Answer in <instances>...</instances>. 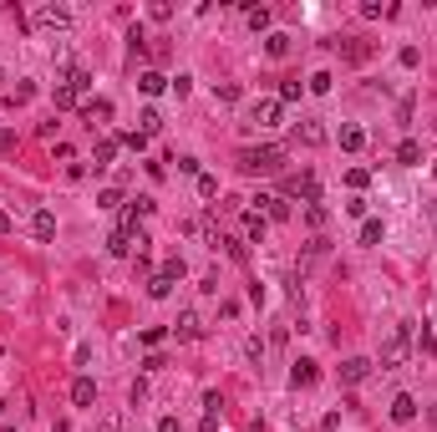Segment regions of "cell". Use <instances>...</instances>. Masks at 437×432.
Segmentation results:
<instances>
[{
    "instance_id": "6da1fadb",
    "label": "cell",
    "mask_w": 437,
    "mask_h": 432,
    "mask_svg": "<svg viewBox=\"0 0 437 432\" xmlns=\"http://www.w3.org/2000/svg\"><path fill=\"white\" fill-rule=\"evenodd\" d=\"M280 163H285V148H275V143L244 148V153H239V168H244V173H275Z\"/></svg>"
},
{
    "instance_id": "7a4b0ae2",
    "label": "cell",
    "mask_w": 437,
    "mask_h": 432,
    "mask_svg": "<svg viewBox=\"0 0 437 432\" xmlns=\"http://www.w3.org/2000/svg\"><path fill=\"white\" fill-rule=\"evenodd\" d=\"M407 351H412V320H402V326L386 336V346H381V372L402 366V361H407Z\"/></svg>"
},
{
    "instance_id": "3957f363",
    "label": "cell",
    "mask_w": 437,
    "mask_h": 432,
    "mask_svg": "<svg viewBox=\"0 0 437 432\" xmlns=\"http://www.w3.org/2000/svg\"><path fill=\"white\" fill-rule=\"evenodd\" d=\"M152 209H158V204H152L148 193H138V199H127V204L117 209V229H127V234H133V229H143V219H148Z\"/></svg>"
},
{
    "instance_id": "277c9868",
    "label": "cell",
    "mask_w": 437,
    "mask_h": 432,
    "mask_svg": "<svg viewBox=\"0 0 437 432\" xmlns=\"http://www.w3.org/2000/svg\"><path fill=\"white\" fill-rule=\"evenodd\" d=\"M280 112H285V102H280V97H259V102L249 107V127H259V133H270V127L280 122Z\"/></svg>"
},
{
    "instance_id": "5b68a950",
    "label": "cell",
    "mask_w": 437,
    "mask_h": 432,
    "mask_svg": "<svg viewBox=\"0 0 437 432\" xmlns=\"http://www.w3.org/2000/svg\"><path fill=\"white\" fill-rule=\"evenodd\" d=\"M31 20H36L41 31H67V26H72V11H67V6H36Z\"/></svg>"
},
{
    "instance_id": "8992f818",
    "label": "cell",
    "mask_w": 437,
    "mask_h": 432,
    "mask_svg": "<svg viewBox=\"0 0 437 432\" xmlns=\"http://www.w3.org/2000/svg\"><path fill=\"white\" fill-rule=\"evenodd\" d=\"M371 372H377V366H371L366 356H346V361H341V381H346V386H361Z\"/></svg>"
},
{
    "instance_id": "52a82bcc",
    "label": "cell",
    "mask_w": 437,
    "mask_h": 432,
    "mask_svg": "<svg viewBox=\"0 0 437 432\" xmlns=\"http://www.w3.org/2000/svg\"><path fill=\"white\" fill-rule=\"evenodd\" d=\"M112 112H117V107L107 102V97H86V102H81V117L92 122V127H97V122H112Z\"/></svg>"
},
{
    "instance_id": "ba28073f",
    "label": "cell",
    "mask_w": 437,
    "mask_h": 432,
    "mask_svg": "<svg viewBox=\"0 0 437 432\" xmlns=\"http://www.w3.org/2000/svg\"><path fill=\"white\" fill-rule=\"evenodd\" d=\"M295 143H305V148H320V143H325V127H320L315 117H300V122H295Z\"/></svg>"
},
{
    "instance_id": "9c48e42d",
    "label": "cell",
    "mask_w": 437,
    "mask_h": 432,
    "mask_svg": "<svg viewBox=\"0 0 437 432\" xmlns=\"http://www.w3.org/2000/svg\"><path fill=\"white\" fill-rule=\"evenodd\" d=\"M391 422H417V397H412V392L391 397Z\"/></svg>"
},
{
    "instance_id": "30bf717a",
    "label": "cell",
    "mask_w": 437,
    "mask_h": 432,
    "mask_svg": "<svg viewBox=\"0 0 437 432\" xmlns=\"http://www.w3.org/2000/svg\"><path fill=\"white\" fill-rule=\"evenodd\" d=\"M173 336H178V341H199L204 336V320L193 315V310H183L178 320H173Z\"/></svg>"
},
{
    "instance_id": "8fae6325",
    "label": "cell",
    "mask_w": 437,
    "mask_h": 432,
    "mask_svg": "<svg viewBox=\"0 0 437 432\" xmlns=\"http://www.w3.org/2000/svg\"><path fill=\"white\" fill-rule=\"evenodd\" d=\"M31 234H36V240H56V214L51 209H36L31 214Z\"/></svg>"
},
{
    "instance_id": "7c38bea8",
    "label": "cell",
    "mask_w": 437,
    "mask_h": 432,
    "mask_svg": "<svg viewBox=\"0 0 437 432\" xmlns=\"http://www.w3.org/2000/svg\"><path fill=\"white\" fill-rule=\"evenodd\" d=\"M265 229H270V219H265L259 209H249V214H244V240H249V244H265Z\"/></svg>"
},
{
    "instance_id": "4fadbf2b",
    "label": "cell",
    "mask_w": 437,
    "mask_h": 432,
    "mask_svg": "<svg viewBox=\"0 0 437 432\" xmlns=\"http://www.w3.org/2000/svg\"><path fill=\"white\" fill-rule=\"evenodd\" d=\"M290 381H295V386H315V381H320V366H315V361H305V356H300V361L290 366Z\"/></svg>"
},
{
    "instance_id": "5bb4252c",
    "label": "cell",
    "mask_w": 437,
    "mask_h": 432,
    "mask_svg": "<svg viewBox=\"0 0 437 432\" xmlns=\"http://www.w3.org/2000/svg\"><path fill=\"white\" fill-rule=\"evenodd\" d=\"M97 402V381L92 377H77L72 381V407H92Z\"/></svg>"
},
{
    "instance_id": "9a60e30c",
    "label": "cell",
    "mask_w": 437,
    "mask_h": 432,
    "mask_svg": "<svg viewBox=\"0 0 437 432\" xmlns=\"http://www.w3.org/2000/svg\"><path fill=\"white\" fill-rule=\"evenodd\" d=\"M138 92H143V97L168 92V77H163V72H138Z\"/></svg>"
},
{
    "instance_id": "2e32d148",
    "label": "cell",
    "mask_w": 437,
    "mask_h": 432,
    "mask_svg": "<svg viewBox=\"0 0 437 432\" xmlns=\"http://www.w3.org/2000/svg\"><path fill=\"white\" fill-rule=\"evenodd\" d=\"M397 163H402V168H417V163H422V143H417V138H402V143H397Z\"/></svg>"
},
{
    "instance_id": "e0dca14e",
    "label": "cell",
    "mask_w": 437,
    "mask_h": 432,
    "mask_svg": "<svg viewBox=\"0 0 437 432\" xmlns=\"http://www.w3.org/2000/svg\"><path fill=\"white\" fill-rule=\"evenodd\" d=\"M117 148H122V138H97V153H92V163H97V168H112Z\"/></svg>"
},
{
    "instance_id": "ac0fdd59",
    "label": "cell",
    "mask_w": 437,
    "mask_h": 432,
    "mask_svg": "<svg viewBox=\"0 0 437 432\" xmlns=\"http://www.w3.org/2000/svg\"><path fill=\"white\" fill-rule=\"evenodd\" d=\"M259 209H265L270 214V219H290V204L285 199H280V193H259V199H254Z\"/></svg>"
},
{
    "instance_id": "d6986e66",
    "label": "cell",
    "mask_w": 437,
    "mask_h": 432,
    "mask_svg": "<svg viewBox=\"0 0 437 432\" xmlns=\"http://www.w3.org/2000/svg\"><path fill=\"white\" fill-rule=\"evenodd\" d=\"M341 148H346V153H361V148H366V133H361L356 122H346V127H341Z\"/></svg>"
},
{
    "instance_id": "ffe728a7",
    "label": "cell",
    "mask_w": 437,
    "mask_h": 432,
    "mask_svg": "<svg viewBox=\"0 0 437 432\" xmlns=\"http://www.w3.org/2000/svg\"><path fill=\"white\" fill-rule=\"evenodd\" d=\"M290 41H295V36H285V31H270V36H265V51L280 61V56H290Z\"/></svg>"
},
{
    "instance_id": "44dd1931",
    "label": "cell",
    "mask_w": 437,
    "mask_h": 432,
    "mask_svg": "<svg viewBox=\"0 0 437 432\" xmlns=\"http://www.w3.org/2000/svg\"><path fill=\"white\" fill-rule=\"evenodd\" d=\"M138 133H148V138H158V133H163V112H158V107H148V112L138 117Z\"/></svg>"
},
{
    "instance_id": "7402d4cb",
    "label": "cell",
    "mask_w": 437,
    "mask_h": 432,
    "mask_svg": "<svg viewBox=\"0 0 437 432\" xmlns=\"http://www.w3.org/2000/svg\"><path fill=\"white\" fill-rule=\"evenodd\" d=\"M331 46H341V56H346V61H366V56H371L366 41H331Z\"/></svg>"
},
{
    "instance_id": "603a6c76",
    "label": "cell",
    "mask_w": 437,
    "mask_h": 432,
    "mask_svg": "<svg viewBox=\"0 0 437 432\" xmlns=\"http://www.w3.org/2000/svg\"><path fill=\"white\" fill-rule=\"evenodd\" d=\"M107 249H112V254H133V234H127V229H112V234H107Z\"/></svg>"
},
{
    "instance_id": "cb8c5ba5",
    "label": "cell",
    "mask_w": 437,
    "mask_h": 432,
    "mask_svg": "<svg viewBox=\"0 0 437 432\" xmlns=\"http://www.w3.org/2000/svg\"><path fill=\"white\" fill-rule=\"evenodd\" d=\"M158 275H168V280H173V285H178V280L188 275V265H183V254H168V259H163V270H158Z\"/></svg>"
},
{
    "instance_id": "d4e9b609",
    "label": "cell",
    "mask_w": 437,
    "mask_h": 432,
    "mask_svg": "<svg viewBox=\"0 0 437 432\" xmlns=\"http://www.w3.org/2000/svg\"><path fill=\"white\" fill-rule=\"evenodd\" d=\"M148 295H152V300H168V295H173V280H168V275H148Z\"/></svg>"
},
{
    "instance_id": "484cf974",
    "label": "cell",
    "mask_w": 437,
    "mask_h": 432,
    "mask_svg": "<svg viewBox=\"0 0 437 432\" xmlns=\"http://www.w3.org/2000/svg\"><path fill=\"white\" fill-rule=\"evenodd\" d=\"M381 234H386L381 219H366V224H361V244H381Z\"/></svg>"
},
{
    "instance_id": "4316f807",
    "label": "cell",
    "mask_w": 437,
    "mask_h": 432,
    "mask_svg": "<svg viewBox=\"0 0 437 432\" xmlns=\"http://www.w3.org/2000/svg\"><path fill=\"white\" fill-rule=\"evenodd\" d=\"M214 97H218V102H239V97H244V86H239V81H218Z\"/></svg>"
},
{
    "instance_id": "83f0119b",
    "label": "cell",
    "mask_w": 437,
    "mask_h": 432,
    "mask_svg": "<svg viewBox=\"0 0 437 432\" xmlns=\"http://www.w3.org/2000/svg\"><path fill=\"white\" fill-rule=\"evenodd\" d=\"M417 351H422V356H437V336H432L427 320H422V331H417Z\"/></svg>"
},
{
    "instance_id": "f1b7e54d",
    "label": "cell",
    "mask_w": 437,
    "mask_h": 432,
    "mask_svg": "<svg viewBox=\"0 0 437 432\" xmlns=\"http://www.w3.org/2000/svg\"><path fill=\"white\" fill-rule=\"evenodd\" d=\"M249 31H270V6H249Z\"/></svg>"
},
{
    "instance_id": "f546056e",
    "label": "cell",
    "mask_w": 437,
    "mask_h": 432,
    "mask_svg": "<svg viewBox=\"0 0 437 432\" xmlns=\"http://www.w3.org/2000/svg\"><path fill=\"white\" fill-rule=\"evenodd\" d=\"M295 193H300L305 204H320V183H315V178H300V183H295Z\"/></svg>"
},
{
    "instance_id": "4dcf8cb0",
    "label": "cell",
    "mask_w": 437,
    "mask_h": 432,
    "mask_svg": "<svg viewBox=\"0 0 437 432\" xmlns=\"http://www.w3.org/2000/svg\"><path fill=\"white\" fill-rule=\"evenodd\" d=\"M127 199H122V188H102L97 193V209H122Z\"/></svg>"
},
{
    "instance_id": "1f68e13d",
    "label": "cell",
    "mask_w": 437,
    "mask_h": 432,
    "mask_svg": "<svg viewBox=\"0 0 437 432\" xmlns=\"http://www.w3.org/2000/svg\"><path fill=\"white\" fill-rule=\"evenodd\" d=\"M199 199H218V178L214 173H199Z\"/></svg>"
},
{
    "instance_id": "d6a6232c",
    "label": "cell",
    "mask_w": 437,
    "mask_h": 432,
    "mask_svg": "<svg viewBox=\"0 0 437 432\" xmlns=\"http://www.w3.org/2000/svg\"><path fill=\"white\" fill-rule=\"evenodd\" d=\"M148 143H152V138H148V133H138V127H133V133H122V148H133V153H143Z\"/></svg>"
},
{
    "instance_id": "836d02e7",
    "label": "cell",
    "mask_w": 437,
    "mask_h": 432,
    "mask_svg": "<svg viewBox=\"0 0 437 432\" xmlns=\"http://www.w3.org/2000/svg\"><path fill=\"white\" fill-rule=\"evenodd\" d=\"M331 81H336L331 72H315L311 81H305V92H331Z\"/></svg>"
},
{
    "instance_id": "e575fe53",
    "label": "cell",
    "mask_w": 437,
    "mask_h": 432,
    "mask_svg": "<svg viewBox=\"0 0 437 432\" xmlns=\"http://www.w3.org/2000/svg\"><path fill=\"white\" fill-rule=\"evenodd\" d=\"M361 15L377 20V15H391V6H381V0H361Z\"/></svg>"
},
{
    "instance_id": "d590c367",
    "label": "cell",
    "mask_w": 437,
    "mask_h": 432,
    "mask_svg": "<svg viewBox=\"0 0 437 432\" xmlns=\"http://www.w3.org/2000/svg\"><path fill=\"white\" fill-rule=\"evenodd\" d=\"M168 86H173V97H188V92H193V77L178 72V77H168Z\"/></svg>"
},
{
    "instance_id": "8d00e7d4",
    "label": "cell",
    "mask_w": 437,
    "mask_h": 432,
    "mask_svg": "<svg viewBox=\"0 0 437 432\" xmlns=\"http://www.w3.org/2000/svg\"><path fill=\"white\" fill-rule=\"evenodd\" d=\"M300 92H305V81H285L280 86V102H300Z\"/></svg>"
},
{
    "instance_id": "74e56055",
    "label": "cell",
    "mask_w": 437,
    "mask_h": 432,
    "mask_svg": "<svg viewBox=\"0 0 437 432\" xmlns=\"http://www.w3.org/2000/svg\"><path fill=\"white\" fill-rule=\"evenodd\" d=\"M148 15H152V20H173V6H168V0H152Z\"/></svg>"
},
{
    "instance_id": "f35d334b",
    "label": "cell",
    "mask_w": 437,
    "mask_h": 432,
    "mask_svg": "<svg viewBox=\"0 0 437 432\" xmlns=\"http://www.w3.org/2000/svg\"><path fill=\"white\" fill-rule=\"evenodd\" d=\"M163 366H168V356H163V351H148V361H143V372H163Z\"/></svg>"
},
{
    "instance_id": "ab89813d",
    "label": "cell",
    "mask_w": 437,
    "mask_h": 432,
    "mask_svg": "<svg viewBox=\"0 0 437 432\" xmlns=\"http://www.w3.org/2000/svg\"><path fill=\"white\" fill-rule=\"evenodd\" d=\"M397 61H402V67L412 72V67H417V61H422V51H417V46H402V56H397Z\"/></svg>"
},
{
    "instance_id": "60d3db41",
    "label": "cell",
    "mask_w": 437,
    "mask_h": 432,
    "mask_svg": "<svg viewBox=\"0 0 437 432\" xmlns=\"http://www.w3.org/2000/svg\"><path fill=\"white\" fill-rule=\"evenodd\" d=\"M346 183H351V188H366L371 173H366V168H351V173H346Z\"/></svg>"
},
{
    "instance_id": "b9f144b4",
    "label": "cell",
    "mask_w": 437,
    "mask_h": 432,
    "mask_svg": "<svg viewBox=\"0 0 437 432\" xmlns=\"http://www.w3.org/2000/svg\"><path fill=\"white\" fill-rule=\"evenodd\" d=\"M163 336H168L163 326H148V331H143V346H163Z\"/></svg>"
},
{
    "instance_id": "7bdbcfd3",
    "label": "cell",
    "mask_w": 437,
    "mask_h": 432,
    "mask_svg": "<svg viewBox=\"0 0 437 432\" xmlns=\"http://www.w3.org/2000/svg\"><path fill=\"white\" fill-rule=\"evenodd\" d=\"M0 153H15V133L11 127H0Z\"/></svg>"
},
{
    "instance_id": "ee69618b",
    "label": "cell",
    "mask_w": 437,
    "mask_h": 432,
    "mask_svg": "<svg viewBox=\"0 0 437 432\" xmlns=\"http://www.w3.org/2000/svg\"><path fill=\"white\" fill-rule=\"evenodd\" d=\"M199 432H218V412H204V422H199Z\"/></svg>"
},
{
    "instance_id": "f6af8a7d",
    "label": "cell",
    "mask_w": 437,
    "mask_h": 432,
    "mask_svg": "<svg viewBox=\"0 0 437 432\" xmlns=\"http://www.w3.org/2000/svg\"><path fill=\"white\" fill-rule=\"evenodd\" d=\"M158 432H183V427H178V417H158Z\"/></svg>"
},
{
    "instance_id": "bcb514c9",
    "label": "cell",
    "mask_w": 437,
    "mask_h": 432,
    "mask_svg": "<svg viewBox=\"0 0 437 432\" xmlns=\"http://www.w3.org/2000/svg\"><path fill=\"white\" fill-rule=\"evenodd\" d=\"M97 432H117V417H102V422H97Z\"/></svg>"
},
{
    "instance_id": "7dc6e473",
    "label": "cell",
    "mask_w": 437,
    "mask_h": 432,
    "mask_svg": "<svg viewBox=\"0 0 437 432\" xmlns=\"http://www.w3.org/2000/svg\"><path fill=\"white\" fill-rule=\"evenodd\" d=\"M0 234H11V214L6 209H0Z\"/></svg>"
},
{
    "instance_id": "c3c4849f",
    "label": "cell",
    "mask_w": 437,
    "mask_h": 432,
    "mask_svg": "<svg viewBox=\"0 0 437 432\" xmlns=\"http://www.w3.org/2000/svg\"><path fill=\"white\" fill-rule=\"evenodd\" d=\"M0 92H6V72H0Z\"/></svg>"
},
{
    "instance_id": "681fc988",
    "label": "cell",
    "mask_w": 437,
    "mask_h": 432,
    "mask_svg": "<svg viewBox=\"0 0 437 432\" xmlns=\"http://www.w3.org/2000/svg\"><path fill=\"white\" fill-rule=\"evenodd\" d=\"M432 178H437V163H432Z\"/></svg>"
},
{
    "instance_id": "f907efd6",
    "label": "cell",
    "mask_w": 437,
    "mask_h": 432,
    "mask_svg": "<svg viewBox=\"0 0 437 432\" xmlns=\"http://www.w3.org/2000/svg\"><path fill=\"white\" fill-rule=\"evenodd\" d=\"M0 432H15V427H0Z\"/></svg>"
},
{
    "instance_id": "816d5d0a",
    "label": "cell",
    "mask_w": 437,
    "mask_h": 432,
    "mask_svg": "<svg viewBox=\"0 0 437 432\" xmlns=\"http://www.w3.org/2000/svg\"><path fill=\"white\" fill-rule=\"evenodd\" d=\"M0 412H6V402H0Z\"/></svg>"
},
{
    "instance_id": "f5cc1de1",
    "label": "cell",
    "mask_w": 437,
    "mask_h": 432,
    "mask_svg": "<svg viewBox=\"0 0 437 432\" xmlns=\"http://www.w3.org/2000/svg\"><path fill=\"white\" fill-rule=\"evenodd\" d=\"M0 361H6V351H0Z\"/></svg>"
}]
</instances>
